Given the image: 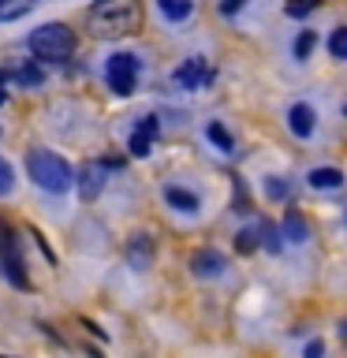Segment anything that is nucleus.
<instances>
[{"label": "nucleus", "mask_w": 347, "mask_h": 358, "mask_svg": "<svg viewBox=\"0 0 347 358\" xmlns=\"http://www.w3.org/2000/svg\"><path fill=\"white\" fill-rule=\"evenodd\" d=\"M90 30L97 38H127L142 30V0H97L90 8Z\"/></svg>", "instance_id": "nucleus-1"}, {"label": "nucleus", "mask_w": 347, "mask_h": 358, "mask_svg": "<svg viewBox=\"0 0 347 358\" xmlns=\"http://www.w3.org/2000/svg\"><path fill=\"white\" fill-rule=\"evenodd\" d=\"M27 172H30L34 183H38L41 190H49V194H64V190L75 187L71 164H67L60 153H52V150H34L27 157Z\"/></svg>", "instance_id": "nucleus-2"}, {"label": "nucleus", "mask_w": 347, "mask_h": 358, "mask_svg": "<svg viewBox=\"0 0 347 358\" xmlns=\"http://www.w3.org/2000/svg\"><path fill=\"white\" fill-rule=\"evenodd\" d=\"M34 60L41 64H64L67 56L75 52V30L64 27V22H45V27H38L27 38Z\"/></svg>", "instance_id": "nucleus-3"}, {"label": "nucleus", "mask_w": 347, "mask_h": 358, "mask_svg": "<svg viewBox=\"0 0 347 358\" xmlns=\"http://www.w3.org/2000/svg\"><path fill=\"white\" fill-rule=\"evenodd\" d=\"M105 83L112 94L127 97L134 94V86H139V56L134 52H112L108 64H105Z\"/></svg>", "instance_id": "nucleus-4"}, {"label": "nucleus", "mask_w": 347, "mask_h": 358, "mask_svg": "<svg viewBox=\"0 0 347 358\" xmlns=\"http://www.w3.org/2000/svg\"><path fill=\"white\" fill-rule=\"evenodd\" d=\"M172 83L179 90H206L213 83V67H209V60H201V56H190V60H183L172 71Z\"/></svg>", "instance_id": "nucleus-5"}, {"label": "nucleus", "mask_w": 347, "mask_h": 358, "mask_svg": "<svg viewBox=\"0 0 347 358\" xmlns=\"http://www.w3.org/2000/svg\"><path fill=\"white\" fill-rule=\"evenodd\" d=\"M157 116H142L139 123H134V131H131V142H127V150L134 153V157H150V150H153V142H157Z\"/></svg>", "instance_id": "nucleus-6"}, {"label": "nucleus", "mask_w": 347, "mask_h": 358, "mask_svg": "<svg viewBox=\"0 0 347 358\" xmlns=\"http://www.w3.org/2000/svg\"><path fill=\"white\" fill-rule=\"evenodd\" d=\"M75 183H78V194H83V201H94L101 194V187H105V164H83L78 168V176H75Z\"/></svg>", "instance_id": "nucleus-7"}, {"label": "nucleus", "mask_w": 347, "mask_h": 358, "mask_svg": "<svg viewBox=\"0 0 347 358\" xmlns=\"http://www.w3.org/2000/svg\"><path fill=\"white\" fill-rule=\"evenodd\" d=\"M224 268H228V262H224V254H220V250H198V254H190V273L201 276V280L220 276Z\"/></svg>", "instance_id": "nucleus-8"}, {"label": "nucleus", "mask_w": 347, "mask_h": 358, "mask_svg": "<svg viewBox=\"0 0 347 358\" xmlns=\"http://www.w3.org/2000/svg\"><path fill=\"white\" fill-rule=\"evenodd\" d=\"M288 127H291V134H299V138H310L313 134V127H318V123H313V108L310 105H291L288 108Z\"/></svg>", "instance_id": "nucleus-9"}, {"label": "nucleus", "mask_w": 347, "mask_h": 358, "mask_svg": "<svg viewBox=\"0 0 347 358\" xmlns=\"http://www.w3.org/2000/svg\"><path fill=\"white\" fill-rule=\"evenodd\" d=\"M0 250H4V273H8V280H11L15 287H30L27 273H22V257H19V250H15V239L4 243Z\"/></svg>", "instance_id": "nucleus-10"}, {"label": "nucleus", "mask_w": 347, "mask_h": 358, "mask_svg": "<svg viewBox=\"0 0 347 358\" xmlns=\"http://www.w3.org/2000/svg\"><path fill=\"white\" fill-rule=\"evenodd\" d=\"M164 201L172 209H179V213H198L201 209V198L194 194V190H187V187H164Z\"/></svg>", "instance_id": "nucleus-11"}, {"label": "nucleus", "mask_w": 347, "mask_h": 358, "mask_svg": "<svg viewBox=\"0 0 347 358\" xmlns=\"http://www.w3.org/2000/svg\"><path fill=\"white\" fill-rule=\"evenodd\" d=\"M344 172H340V168H313V172H310V187L313 190H340L344 187Z\"/></svg>", "instance_id": "nucleus-12"}, {"label": "nucleus", "mask_w": 347, "mask_h": 358, "mask_svg": "<svg viewBox=\"0 0 347 358\" xmlns=\"http://www.w3.org/2000/svg\"><path fill=\"white\" fill-rule=\"evenodd\" d=\"M157 8L168 22H187L194 15V0H157Z\"/></svg>", "instance_id": "nucleus-13"}, {"label": "nucleus", "mask_w": 347, "mask_h": 358, "mask_svg": "<svg viewBox=\"0 0 347 358\" xmlns=\"http://www.w3.org/2000/svg\"><path fill=\"white\" fill-rule=\"evenodd\" d=\"M15 83L22 86V90H38L41 83H45V71H41V64H34V60H27L15 71Z\"/></svg>", "instance_id": "nucleus-14"}, {"label": "nucleus", "mask_w": 347, "mask_h": 358, "mask_svg": "<svg viewBox=\"0 0 347 358\" xmlns=\"http://www.w3.org/2000/svg\"><path fill=\"white\" fill-rule=\"evenodd\" d=\"M206 134H209V142L217 145L220 153H235V138L228 134V127H224V123H217V120H213L209 127H206Z\"/></svg>", "instance_id": "nucleus-15"}, {"label": "nucleus", "mask_w": 347, "mask_h": 358, "mask_svg": "<svg viewBox=\"0 0 347 358\" xmlns=\"http://www.w3.org/2000/svg\"><path fill=\"white\" fill-rule=\"evenodd\" d=\"M150 254H153V246H150V235H134V239H131V262L142 268L146 262H150Z\"/></svg>", "instance_id": "nucleus-16"}, {"label": "nucleus", "mask_w": 347, "mask_h": 358, "mask_svg": "<svg viewBox=\"0 0 347 358\" xmlns=\"http://www.w3.org/2000/svg\"><path fill=\"white\" fill-rule=\"evenodd\" d=\"M284 235L291 243H306V224H302L299 213H288V217H284Z\"/></svg>", "instance_id": "nucleus-17"}, {"label": "nucleus", "mask_w": 347, "mask_h": 358, "mask_svg": "<svg viewBox=\"0 0 347 358\" xmlns=\"http://www.w3.org/2000/svg\"><path fill=\"white\" fill-rule=\"evenodd\" d=\"M257 243H262V239H257V228H243L239 235H235V250H239V254H254Z\"/></svg>", "instance_id": "nucleus-18"}, {"label": "nucleus", "mask_w": 347, "mask_h": 358, "mask_svg": "<svg viewBox=\"0 0 347 358\" xmlns=\"http://www.w3.org/2000/svg\"><path fill=\"white\" fill-rule=\"evenodd\" d=\"M329 52L336 60H347V27H336L332 38H329Z\"/></svg>", "instance_id": "nucleus-19"}, {"label": "nucleus", "mask_w": 347, "mask_h": 358, "mask_svg": "<svg viewBox=\"0 0 347 358\" xmlns=\"http://www.w3.org/2000/svg\"><path fill=\"white\" fill-rule=\"evenodd\" d=\"M318 4H321V0H284V11L291 19H302V15H310Z\"/></svg>", "instance_id": "nucleus-20"}, {"label": "nucleus", "mask_w": 347, "mask_h": 358, "mask_svg": "<svg viewBox=\"0 0 347 358\" xmlns=\"http://www.w3.org/2000/svg\"><path fill=\"white\" fill-rule=\"evenodd\" d=\"M265 194L273 198V201H284V198L291 194V187H288L280 176H269V179H265Z\"/></svg>", "instance_id": "nucleus-21"}, {"label": "nucleus", "mask_w": 347, "mask_h": 358, "mask_svg": "<svg viewBox=\"0 0 347 358\" xmlns=\"http://www.w3.org/2000/svg\"><path fill=\"white\" fill-rule=\"evenodd\" d=\"M313 45H318V34H313V30H302L299 41H295V56H299V60H306V56L313 52Z\"/></svg>", "instance_id": "nucleus-22"}, {"label": "nucleus", "mask_w": 347, "mask_h": 358, "mask_svg": "<svg viewBox=\"0 0 347 358\" xmlns=\"http://www.w3.org/2000/svg\"><path fill=\"white\" fill-rule=\"evenodd\" d=\"M11 187H15V172H11V164L0 157V198L11 194Z\"/></svg>", "instance_id": "nucleus-23"}, {"label": "nucleus", "mask_w": 347, "mask_h": 358, "mask_svg": "<svg viewBox=\"0 0 347 358\" xmlns=\"http://www.w3.org/2000/svg\"><path fill=\"white\" fill-rule=\"evenodd\" d=\"M243 8V0H220V15H235Z\"/></svg>", "instance_id": "nucleus-24"}, {"label": "nucleus", "mask_w": 347, "mask_h": 358, "mask_svg": "<svg viewBox=\"0 0 347 358\" xmlns=\"http://www.w3.org/2000/svg\"><path fill=\"white\" fill-rule=\"evenodd\" d=\"M321 355H325V343H321V340H313V343L306 347V358H321Z\"/></svg>", "instance_id": "nucleus-25"}, {"label": "nucleus", "mask_w": 347, "mask_h": 358, "mask_svg": "<svg viewBox=\"0 0 347 358\" xmlns=\"http://www.w3.org/2000/svg\"><path fill=\"white\" fill-rule=\"evenodd\" d=\"M4 97H8V78H4V71H0V105H4Z\"/></svg>", "instance_id": "nucleus-26"}, {"label": "nucleus", "mask_w": 347, "mask_h": 358, "mask_svg": "<svg viewBox=\"0 0 347 358\" xmlns=\"http://www.w3.org/2000/svg\"><path fill=\"white\" fill-rule=\"evenodd\" d=\"M340 336H344V340H347V324H344V329H340Z\"/></svg>", "instance_id": "nucleus-27"}, {"label": "nucleus", "mask_w": 347, "mask_h": 358, "mask_svg": "<svg viewBox=\"0 0 347 358\" xmlns=\"http://www.w3.org/2000/svg\"><path fill=\"white\" fill-rule=\"evenodd\" d=\"M344 112H347V105H344Z\"/></svg>", "instance_id": "nucleus-28"}, {"label": "nucleus", "mask_w": 347, "mask_h": 358, "mask_svg": "<svg viewBox=\"0 0 347 358\" xmlns=\"http://www.w3.org/2000/svg\"><path fill=\"white\" fill-rule=\"evenodd\" d=\"M0 4H4V0H0Z\"/></svg>", "instance_id": "nucleus-29"}, {"label": "nucleus", "mask_w": 347, "mask_h": 358, "mask_svg": "<svg viewBox=\"0 0 347 358\" xmlns=\"http://www.w3.org/2000/svg\"><path fill=\"white\" fill-rule=\"evenodd\" d=\"M30 4H34V0H30Z\"/></svg>", "instance_id": "nucleus-30"}]
</instances>
